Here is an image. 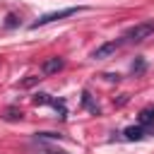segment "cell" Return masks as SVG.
Masks as SVG:
<instances>
[{"mask_svg": "<svg viewBox=\"0 0 154 154\" xmlns=\"http://www.w3.org/2000/svg\"><path fill=\"white\" fill-rule=\"evenodd\" d=\"M152 34H154V22H140V24L130 26L123 38H125V41H132V43H140V41L149 38Z\"/></svg>", "mask_w": 154, "mask_h": 154, "instance_id": "1", "label": "cell"}, {"mask_svg": "<svg viewBox=\"0 0 154 154\" xmlns=\"http://www.w3.org/2000/svg\"><path fill=\"white\" fill-rule=\"evenodd\" d=\"M123 46V41L120 38H113V41H106V43H101L99 48H94V53H91V58L94 60H103V58H108V55H113L118 48Z\"/></svg>", "mask_w": 154, "mask_h": 154, "instance_id": "3", "label": "cell"}, {"mask_svg": "<svg viewBox=\"0 0 154 154\" xmlns=\"http://www.w3.org/2000/svg\"><path fill=\"white\" fill-rule=\"evenodd\" d=\"M38 79H41V77H29V79H24V82H22L19 87H34V84H36Z\"/></svg>", "mask_w": 154, "mask_h": 154, "instance_id": "12", "label": "cell"}, {"mask_svg": "<svg viewBox=\"0 0 154 154\" xmlns=\"http://www.w3.org/2000/svg\"><path fill=\"white\" fill-rule=\"evenodd\" d=\"M34 103H36V106H43V103H51V106H53L55 99H51L48 94H36V96H34Z\"/></svg>", "mask_w": 154, "mask_h": 154, "instance_id": "9", "label": "cell"}, {"mask_svg": "<svg viewBox=\"0 0 154 154\" xmlns=\"http://www.w3.org/2000/svg\"><path fill=\"white\" fill-rule=\"evenodd\" d=\"M5 118H7V120H22V111H14V108H10Z\"/></svg>", "mask_w": 154, "mask_h": 154, "instance_id": "10", "label": "cell"}, {"mask_svg": "<svg viewBox=\"0 0 154 154\" xmlns=\"http://www.w3.org/2000/svg\"><path fill=\"white\" fill-rule=\"evenodd\" d=\"M125 140H142L144 137V128L142 125H132V128H125Z\"/></svg>", "mask_w": 154, "mask_h": 154, "instance_id": "5", "label": "cell"}, {"mask_svg": "<svg viewBox=\"0 0 154 154\" xmlns=\"http://www.w3.org/2000/svg\"><path fill=\"white\" fill-rule=\"evenodd\" d=\"M89 96H91V94H89V91H84V94H82V103H84V106H87L91 113H96V116H99V113H101V108H99V106H96V103H94Z\"/></svg>", "mask_w": 154, "mask_h": 154, "instance_id": "7", "label": "cell"}, {"mask_svg": "<svg viewBox=\"0 0 154 154\" xmlns=\"http://www.w3.org/2000/svg\"><path fill=\"white\" fill-rule=\"evenodd\" d=\"M84 7H65V10H58V12H48V14H43V17H38L36 22H31V26L29 29H38V26H46V24H51V22H55V19H65V17H72V14H77V12H82Z\"/></svg>", "mask_w": 154, "mask_h": 154, "instance_id": "2", "label": "cell"}, {"mask_svg": "<svg viewBox=\"0 0 154 154\" xmlns=\"http://www.w3.org/2000/svg\"><path fill=\"white\" fill-rule=\"evenodd\" d=\"M152 123H154V108H144V111L140 113V125L147 128V125H152Z\"/></svg>", "mask_w": 154, "mask_h": 154, "instance_id": "6", "label": "cell"}, {"mask_svg": "<svg viewBox=\"0 0 154 154\" xmlns=\"http://www.w3.org/2000/svg\"><path fill=\"white\" fill-rule=\"evenodd\" d=\"M103 77H106L108 82H118V79H120V75H118V72H116V75H113V72H106Z\"/></svg>", "mask_w": 154, "mask_h": 154, "instance_id": "13", "label": "cell"}, {"mask_svg": "<svg viewBox=\"0 0 154 154\" xmlns=\"http://www.w3.org/2000/svg\"><path fill=\"white\" fill-rule=\"evenodd\" d=\"M142 70H144V60H142V58H140V60H137V63H132V72H135V75H140V72H142Z\"/></svg>", "mask_w": 154, "mask_h": 154, "instance_id": "11", "label": "cell"}, {"mask_svg": "<svg viewBox=\"0 0 154 154\" xmlns=\"http://www.w3.org/2000/svg\"><path fill=\"white\" fill-rule=\"evenodd\" d=\"M63 65H65V60L58 58V55H53V58H46V60L41 63V72H43V75H55L58 70H63Z\"/></svg>", "mask_w": 154, "mask_h": 154, "instance_id": "4", "label": "cell"}, {"mask_svg": "<svg viewBox=\"0 0 154 154\" xmlns=\"http://www.w3.org/2000/svg\"><path fill=\"white\" fill-rule=\"evenodd\" d=\"M38 149H41V154H67L65 149H58V147H53V144H43V142H38Z\"/></svg>", "mask_w": 154, "mask_h": 154, "instance_id": "8", "label": "cell"}]
</instances>
